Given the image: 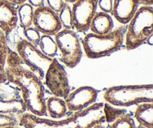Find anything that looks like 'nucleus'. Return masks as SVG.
<instances>
[{
    "instance_id": "nucleus-1",
    "label": "nucleus",
    "mask_w": 153,
    "mask_h": 128,
    "mask_svg": "<svg viewBox=\"0 0 153 128\" xmlns=\"http://www.w3.org/2000/svg\"><path fill=\"white\" fill-rule=\"evenodd\" d=\"M4 72L7 80L20 89L26 110L39 117L46 115L45 88L41 79L28 68L16 52L10 49L7 52Z\"/></svg>"
},
{
    "instance_id": "nucleus-2",
    "label": "nucleus",
    "mask_w": 153,
    "mask_h": 128,
    "mask_svg": "<svg viewBox=\"0 0 153 128\" xmlns=\"http://www.w3.org/2000/svg\"><path fill=\"white\" fill-rule=\"evenodd\" d=\"M126 29L123 25L106 34H86L82 40V46L87 56L99 58L119 50L123 43Z\"/></svg>"
},
{
    "instance_id": "nucleus-3",
    "label": "nucleus",
    "mask_w": 153,
    "mask_h": 128,
    "mask_svg": "<svg viewBox=\"0 0 153 128\" xmlns=\"http://www.w3.org/2000/svg\"><path fill=\"white\" fill-rule=\"evenodd\" d=\"M103 97L109 104L121 107L152 103L153 86L150 84L110 87L105 91Z\"/></svg>"
},
{
    "instance_id": "nucleus-4",
    "label": "nucleus",
    "mask_w": 153,
    "mask_h": 128,
    "mask_svg": "<svg viewBox=\"0 0 153 128\" xmlns=\"http://www.w3.org/2000/svg\"><path fill=\"white\" fill-rule=\"evenodd\" d=\"M126 29V49L132 50L144 43L153 33L152 6L138 7Z\"/></svg>"
},
{
    "instance_id": "nucleus-5",
    "label": "nucleus",
    "mask_w": 153,
    "mask_h": 128,
    "mask_svg": "<svg viewBox=\"0 0 153 128\" xmlns=\"http://www.w3.org/2000/svg\"><path fill=\"white\" fill-rule=\"evenodd\" d=\"M16 49V53L28 68L39 79H43L53 58L45 55L37 46L25 39H21L17 42Z\"/></svg>"
},
{
    "instance_id": "nucleus-6",
    "label": "nucleus",
    "mask_w": 153,
    "mask_h": 128,
    "mask_svg": "<svg viewBox=\"0 0 153 128\" xmlns=\"http://www.w3.org/2000/svg\"><path fill=\"white\" fill-rule=\"evenodd\" d=\"M57 47L61 53V61L69 68L78 65L82 57L80 40L72 29L61 30L55 35Z\"/></svg>"
},
{
    "instance_id": "nucleus-7",
    "label": "nucleus",
    "mask_w": 153,
    "mask_h": 128,
    "mask_svg": "<svg viewBox=\"0 0 153 128\" xmlns=\"http://www.w3.org/2000/svg\"><path fill=\"white\" fill-rule=\"evenodd\" d=\"M45 84L55 97L66 98L70 92L67 72L56 58H53L45 73Z\"/></svg>"
},
{
    "instance_id": "nucleus-8",
    "label": "nucleus",
    "mask_w": 153,
    "mask_h": 128,
    "mask_svg": "<svg viewBox=\"0 0 153 128\" xmlns=\"http://www.w3.org/2000/svg\"><path fill=\"white\" fill-rule=\"evenodd\" d=\"M97 9V0H76L73 2L71 7L73 28L79 32L88 31Z\"/></svg>"
},
{
    "instance_id": "nucleus-9",
    "label": "nucleus",
    "mask_w": 153,
    "mask_h": 128,
    "mask_svg": "<svg viewBox=\"0 0 153 128\" xmlns=\"http://www.w3.org/2000/svg\"><path fill=\"white\" fill-rule=\"evenodd\" d=\"M32 24L39 32L49 36H55L62 28L58 13L47 5L35 8Z\"/></svg>"
},
{
    "instance_id": "nucleus-10",
    "label": "nucleus",
    "mask_w": 153,
    "mask_h": 128,
    "mask_svg": "<svg viewBox=\"0 0 153 128\" xmlns=\"http://www.w3.org/2000/svg\"><path fill=\"white\" fill-rule=\"evenodd\" d=\"M98 91L91 86H82L76 88L64 98L67 110L79 112L91 106L96 102Z\"/></svg>"
},
{
    "instance_id": "nucleus-11",
    "label": "nucleus",
    "mask_w": 153,
    "mask_h": 128,
    "mask_svg": "<svg viewBox=\"0 0 153 128\" xmlns=\"http://www.w3.org/2000/svg\"><path fill=\"white\" fill-rule=\"evenodd\" d=\"M18 123L23 128H77L74 115L60 121L40 118L31 113L19 115Z\"/></svg>"
},
{
    "instance_id": "nucleus-12",
    "label": "nucleus",
    "mask_w": 153,
    "mask_h": 128,
    "mask_svg": "<svg viewBox=\"0 0 153 128\" xmlns=\"http://www.w3.org/2000/svg\"><path fill=\"white\" fill-rule=\"evenodd\" d=\"M103 103H94L86 109L73 113L77 128H93L105 122Z\"/></svg>"
},
{
    "instance_id": "nucleus-13",
    "label": "nucleus",
    "mask_w": 153,
    "mask_h": 128,
    "mask_svg": "<svg viewBox=\"0 0 153 128\" xmlns=\"http://www.w3.org/2000/svg\"><path fill=\"white\" fill-rule=\"evenodd\" d=\"M18 22L17 7L7 0H0V31L7 37Z\"/></svg>"
},
{
    "instance_id": "nucleus-14",
    "label": "nucleus",
    "mask_w": 153,
    "mask_h": 128,
    "mask_svg": "<svg viewBox=\"0 0 153 128\" xmlns=\"http://www.w3.org/2000/svg\"><path fill=\"white\" fill-rule=\"evenodd\" d=\"M140 4L139 0H114L111 13L120 23H128Z\"/></svg>"
},
{
    "instance_id": "nucleus-15",
    "label": "nucleus",
    "mask_w": 153,
    "mask_h": 128,
    "mask_svg": "<svg viewBox=\"0 0 153 128\" xmlns=\"http://www.w3.org/2000/svg\"><path fill=\"white\" fill-rule=\"evenodd\" d=\"M114 22L109 13L97 12L90 25L92 33L96 34H106L113 30Z\"/></svg>"
},
{
    "instance_id": "nucleus-16",
    "label": "nucleus",
    "mask_w": 153,
    "mask_h": 128,
    "mask_svg": "<svg viewBox=\"0 0 153 128\" xmlns=\"http://www.w3.org/2000/svg\"><path fill=\"white\" fill-rule=\"evenodd\" d=\"M134 115L140 126L145 128H153V103L137 104Z\"/></svg>"
},
{
    "instance_id": "nucleus-17",
    "label": "nucleus",
    "mask_w": 153,
    "mask_h": 128,
    "mask_svg": "<svg viewBox=\"0 0 153 128\" xmlns=\"http://www.w3.org/2000/svg\"><path fill=\"white\" fill-rule=\"evenodd\" d=\"M46 112L55 119L63 118L67 113V106L64 99L52 96L46 100Z\"/></svg>"
},
{
    "instance_id": "nucleus-18",
    "label": "nucleus",
    "mask_w": 153,
    "mask_h": 128,
    "mask_svg": "<svg viewBox=\"0 0 153 128\" xmlns=\"http://www.w3.org/2000/svg\"><path fill=\"white\" fill-rule=\"evenodd\" d=\"M26 111L22 100H2L0 99V114L21 115Z\"/></svg>"
},
{
    "instance_id": "nucleus-19",
    "label": "nucleus",
    "mask_w": 153,
    "mask_h": 128,
    "mask_svg": "<svg viewBox=\"0 0 153 128\" xmlns=\"http://www.w3.org/2000/svg\"><path fill=\"white\" fill-rule=\"evenodd\" d=\"M18 20L19 21L20 26L23 29L31 26L33 22L34 8L28 3H23L17 8Z\"/></svg>"
},
{
    "instance_id": "nucleus-20",
    "label": "nucleus",
    "mask_w": 153,
    "mask_h": 128,
    "mask_svg": "<svg viewBox=\"0 0 153 128\" xmlns=\"http://www.w3.org/2000/svg\"><path fill=\"white\" fill-rule=\"evenodd\" d=\"M8 49L7 37L2 31H0V84L4 83L7 81L4 68Z\"/></svg>"
},
{
    "instance_id": "nucleus-21",
    "label": "nucleus",
    "mask_w": 153,
    "mask_h": 128,
    "mask_svg": "<svg viewBox=\"0 0 153 128\" xmlns=\"http://www.w3.org/2000/svg\"><path fill=\"white\" fill-rule=\"evenodd\" d=\"M38 46H40V50L45 55L49 58H53V57L56 55L57 52H58L56 43L55 41V39L52 38V36L43 34L40 37Z\"/></svg>"
},
{
    "instance_id": "nucleus-22",
    "label": "nucleus",
    "mask_w": 153,
    "mask_h": 128,
    "mask_svg": "<svg viewBox=\"0 0 153 128\" xmlns=\"http://www.w3.org/2000/svg\"><path fill=\"white\" fill-rule=\"evenodd\" d=\"M60 22L61 25L65 29H72L73 28V16H72V10L69 3L64 2V6L58 13Z\"/></svg>"
},
{
    "instance_id": "nucleus-23",
    "label": "nucleus",
    "mask_w": 153,
    "mask_h": 128,
    "mask_svg": "<svg viewBox=\"0 0 153 128\" xmlns=\"http://www.w3.org/2000/svg\"><path fill=\"white\" fill-rule=\"evenodd\" d=\"M132 117L128 113H124L111 123L109 128H136Z\"/></svg>"
},
{
    "instance_id": "nucleus-24",
    "label": "nucleus",
    "mask_w": 153,
    "mask_h": 128,
    "mask_svg": "<svg viewBox=\"0 0 153 128\" xmlns=\"http://www.w3.org/2000/svg\"><path fill=\"white\" fill-rule=\"evenodd\" d=\"M104 110L105 113V120L108 123H111L117 118L123 114L126 113L125 111L123 110V109H117V108L113 107L108 103L104 104Z\"/></svg>"
},
{
    "instance_id": "nucleus-25",
    "label": "nucleus",
    "mask_w": 153,
    "mask_h": 128,
    "mask_svg": "<svg viewBox=\"0 0 153 128\" xmlns=\"http://www.w3.org/2000/svg\"><path fill=\"white\" fill-rule=\"evenodd\" d=\"M23 34L25 35V38H26L25 40L34 44V46H38L41 35H40V32L34 27V28L29 27V28L23 29Z\"/></svg>"
},
{
    "instance_id": "nucleus-26",
    "label": "nucleus",
    "mask_w": 153,
    "mask_h": 128,
    "mask_svg": "<svg viewBox=\"0 0 153 128\" xmlns=\"http://www.w3.org/2000/svg\"><path fill=\"white\" fill-rule=\"evenodd\" d=\"M18 119L13 115L0 114V127L5 126H17Z\"/></svg>"
},
{
    "instance_id": "nucleus-27",
    "label": "nucleus",
    "mask_w": 153,
    "mask_h": 128,
    "mask_svg": "<svg viewBox=\"0 0 153 128\" xmlns=\"http://www.w3.org/2000/svg\"><path fill=\"white\" fill-rule=\"evenodd\" d=\"M97 6H99L102 12L110 13L113 7V0H97Z\"/></svg>"
},
{
    "instance_id": "nucleus-28",
    "label": "nucleus",
    "mask_w": 153,
    "mask_h": 128,
    "mask_svg": "<svg viewBox=\"0 0 153 128\" xmlns=\"http://www.w3.org/2000/svg\"><path fill=\"white\" fill-rule=\"evenodd\" d=\"M47 6L55 13H58L64 6L65 1L64 0H46Z\"/></svg>"
},
{
    "instance_id": "nucleus-29",
    "label": "nucleus",
    "mask_w": 153,
    "mask_h": 128,
    "mask_svg": "<svg viewBox=\"0 0 153 128\" xmlns=\"http://www.w3.org/2000/svg\"><path fill=\"white\" fill-rule=\"evenodd\" d=\"M28 1V3L31 4L33 7H39L41 6L45 5L44 4V0H26Z\"/></svg>"
},
{
    "instance_id": "nucleus-30",
    "label": "nucleus",
    "mask_w": 153,
    "mask_h": 128,
    "mask_svg": "<svg viewBox=\"0 0 153 128\" xmlns=\"http://www.w3.org/2000/svg\"><path fill=\"white\" fill-rule=\"evenodd\" d=\"M7 1L12 3L13 4H14L15 6H19L20 4L25 3L26 1V0H7Z\"/></svg>"
},
{
    "instance_id": "nucleus-31",
    "label": "nucleus",
    "mask_w": 153,
    "mask_h": 128,
    "mask_svg": "<svg viewBox=\"0 0 153 128\" xmlns=\"http://www.w3.org/2000/svg\"><path fill=\"white\" fill-rule=\"evenodd\" d=\"M140 4L144 6H152L153 0H139Z\"/></svg>"
},
{
    "instance_id": "nucleus-32",
    "label": "nucleus",
    "mask_w": 153,
    "mask_h": 128,
    "mask_svg": "<svg viewBox=\"0 0 153 128\" xmlns=\"http://www.w3.org/2000/svg\"><path fill=\"white\" fill-rule=\"evenodd\" d=\"M152 37H153V35H151L150 37H149V38L147 39V40H146V43H148V44H149V45H151V46H152Z\"/></svg>"
},
{
    "instance_id": "nucleus-33",
    "label": "nucleus",
    "mask_w": 153,
    "mask_h": 128,
    "mask_svg": "<svg viewBox=\"0 0 153 128\" xmlns=\"http://www.w3.org/2000/svg\"><path fill=\"white\" fill-rule=\"evenodd\" d=\"M0 128H22V127H17V126H5V127H1Z\"/></svg>"
},
{
    "instance_id": "nucleus-34",
    "label": "nucleus",
    "mask_w": 153,
    "mask_h": 128,
    "mask_svg": "<svg viewBox=\"0 0 153 128\" xmlns=\"http://www.w3.org/2000/svg\"><path fill=\"white\" fill-rule=\"evenodd\" d=\"M64 1L67 3H73V2H75L76 0H64Z\"/></svg>"
},
{
    "instance_id": "nucleus-35",
    "label": "nucleus",
    "mask_w": 153,
    "mask_h": 128,
    "mask_svg": "<svg viewBox=\"0 0 153 128\" xmlns=\"http://www.w3.org/2000/svg\"><path fill=\"white\" fill-rule=\"evenodd\" d=\"M93 128H105L103 125L102 124H98V125H96L95 127H94Z\"/></svg>"
},
{
    "instance_id": "nucleus-36",
    "label": "nucleus",
    "mask_w": 153,
    "mask_h": 128,
    "mask_svg": "<svg viewBox=\"0 0 153 128\" xmlns=\"http://www.w3.org/2000/svg\"><path fill=\"white\" fill-rule=\"evenodd\" d=\"M136 128H145V127H141V126H139V127H136Z\"/></svg>"
}]
</instances>
